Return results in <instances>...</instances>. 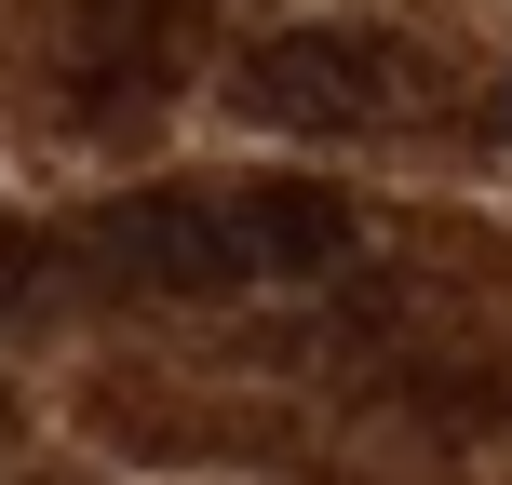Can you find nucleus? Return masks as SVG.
Segmentation results:
<instances>
[{
  "instance_id": "7ed1b4c3",
  "label": "nucleus",
  "mask_w": 512,
  "mask_h": 485,
  "mask_svg": "<svg viewBox=\"0 0 512 485\" xmlns=\"http://www.w3.org/2000/svg\"><path fill=\"white\" fill-rule=\"evenodd\" d=\"M189 41H203V0H68L54 27V95L81 122H149L189 81Z\"/></svg>"
},
{
  "instance_id": "f03ea898",
  "label": "nucleus",
  "mask_w": 512,
  "mask_h": 485,
  "mask_svg": "<svg viewBox=\"0 0 512 485\" xmlns=\"http://www.w3.org/2000/svg\"><path fill=\"white\" fill-rule=\"evenodd\" d=\"M405 95H418V54L378 41V27H283L230 68V108L283 122V135H378Z\"/></svg>"
},
{
  "instance_id": "f257e3e1",
  "label": "nucleus",
  "mask_w": 512,
  "mask_h": 485,
  "mask_svg": "<svg viewBox=\"0 0 512 485\" xmlns=\"http://www.w3.org/2000/svg\"><path fill=\"white\" fill-rule=\"evenodd\" d=\"M351 189L324 176H176V189H122L68 230L54 270L108 283V297H243V283H297L351 256Z\"/></svg>"
}]
</instances>
